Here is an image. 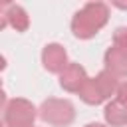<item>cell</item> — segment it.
<instances>
[{
    "label": "cell",
    "mask_w": 127,
    "mask_h": 127,
    "mask_svg": "<svg viewBox=\"0 0 127 127\" xmlns=\"http://www.w3.org/2000/svg\"><path fill=\"white\" fill-rule=\"evenodd\" d=\"M85 71L79 64H69L64 71H62V77H60V83L64 89L67 91H79V87L83 85L85 81Z\"/></svg>",
    "instance_id": "obj_7"
},
{
    "label": "cell",
    "mask_w": 127,
    "mask_h": 127,
    "mask_svg": "<svg viewBox=\"0 0 127 127\" xmlns=\"http://www.w3.org/2000/svg\"><path fill=\"white\" fill-rule=\"evenodd\" d=\"M105 119L113 127H123L127 123V81L117 87V97L111 103H107Z\"/></svg>",
    "instance_id": "obj_5"
},
{
    "label": "cell",
    "mask_w": 127,
    "mask_h": 127,
    "mask_svg": "<svg viewBox=\"0 0 127 127\" xmlns=\"http://www.w3.org/2000/svg\"><path fill=\"white\" fill-rule=\"evenodd\" d=\"M42 62L46 65V69L58 73V71H64L67 67V58H65V50L60 46V44H50L46 46L44 54H42Z\"/></svg>",
    "instance_id": "obj_6"
},
{
    "label": "cell",
    "mask_w": 127,
    "mask_h": 127,
    "mask_svg": "<svg viewBox=\"0 0 127 127\" xmlns=\"http://www.w3.org/2000/svg\"><path fill=\"white\" fill-rule=\"evenodd\" d=\"M6 24H10L14 30H18V32H24L26 28H28V24H30V20H28V14L24 12V8H20V6H12L10 10H6V14H4V22H2V26H6Z\"/></svg>",
    "instance_id": "obj_9"
},
{
    "label": "cell",
    "mask_w": 127,
    "mask_h": 127,
    "mask_svg": "<svg viewBox=\"0 0 127 127\" xmlns=\"http://www.w3.org/2000/svg\"><path fill=\"white\" fill-rule=\"evenodd\" d=\"M107 16H109L107 6L101 4V2H97V0H93V2L85 4V6L73 16V20H71V30H73V34H75L77 38L87 40V38L95 36V32L105 26Z\"/></svg>",
    "instance_id": "obj_1"
},
{
    "label": "cell",
    "mask_w": 127,
    "mask_h": 127,
    "mask_svg": "<svg viewBox=\"0 0 127 127\" xmlns=\"http://www.w3.org/2000/svg\"><path fill=\"white\" fill-rule=\"evenodd\" d=\"M10 2H12V0H2V4H4V6H6V4H10Z\"/></svg>",
    "instance_id": "obj_13"
},
{
    "label": "cell",
    "mask_w": 127,
    "mask_h": 127,
    "mask_svg": "<svg viewBox=\"0 0 127 127\" xmlns=\"http://www.w3.org/2000/svg\"><path fill=\"white\" fill-rule=\"evenodd\" d=\"M40 117L56 127H65L73 121V107L65 99H48L42 103Z\"/></svg>",
    "instance_id": "obj_3"
},
{
    "label": "cell",
    "mask_w": 127,
    "mask_h": 127,
    "mask_svg": "<svg viewBox=\"0 0 127 127\" xmlns=\"http://www.w3.org/2000/svg\"><path fill=\"white\" fill-rule=\"evenodd\" d=\"M36 119V109L26 99H12L4 107L6 127H32Z\"/></svg>",
    "instance_id": "obj_4"
},
{
    "label": "cell",
    "mask_w": 127,
    "mask_h": 127,
    "mask_svg": "<svg viewBox=\"0 0 127 127\" xmlns=\"http://www.w3.org/2000/svg\"><path fill=\"white\" fill-rule=\"evenodd\" d=\"M117 8H121V10H127V0H111Z\"/></svg>",
    "instance_id": "obj_11"
},
{
    "label": "cell",
    "mask_w": 127,
    "mask_h": 127,
    "mask_svg": "<svg viewBox=\"0 0 127 127\" xmlns=\"http://www.w3.org/2000/svg\"><path fill=\"white\" fill-rule=\"evenodd\" d=\"M85 127H105V125H101V123H89V125H85Z\"/></svg>",
    "instance_id": "obj_12"
},
{
    "label": "cell",
    "mask_w": 127,
    "mask_h": 127,
    "mask_svg": "<svg viewBox=\"0 0 127 127\" xmlns=\"http://www.w3.org/2000/svg\"><path fill=\"white\" fill-rule=\"evenodd\" d=\"M105 65L113 75H127V50L119 46L109 48L105 54Z\"/></svg>",
    "instance_id": "obj_8"
},
{
    "label": "cell",
    "mask_w": 127,
    "mask_h": 127,
    "mask_svg": "<svg viewBox=\"0 0 127 127\" xmlns=\"http://www.w3.org/2000/svg\"><path fill=\"white\" fill-rule=\"evenodd\" d=\"M117 81L113 77L111 71H101L95 79H85L83 85L79 87V95L85 103L89 105H97L101 103L103 99L111 97L115 91H117Z\"/></svg>",
    "instance_id": "obj_2"
},
{
    "label": "cell",
    "mask_w": 127,
    "mask_h": 127,
    "mask_svg": "<svg viewBox=\"0 0 127 127\" xmlns=\"http://www.w3.org/2000/svg\"><path fill=\"white\" fill-rule=\"evenodd\" d=\"M113 42H115V46L127 50V28H117L115 36H113Z\"/></svg>",
    "instance_id": "obj_10"
}]
</instances>
